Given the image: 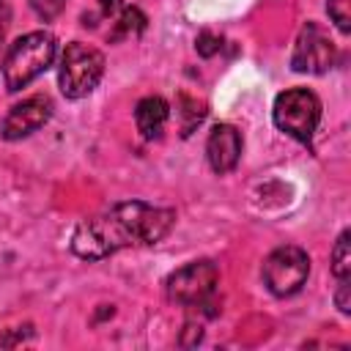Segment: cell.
<instances>
[{
    "instance_id": "7",
    "label": "cell",
    "mask_w": 351,
    "mask_h": 351,
    "mask_svg": "<svg viewBox=\"0 0 351 351\" xmlns=\"http://www.w3.org/2000/svg\"><path fill=\"white\" fill-rule=\"evenodd\" d=\"M337 60V47L335 41L324 33L321 25L307 22L296 41H293V52H291V69L299 74H326Z\"/></svg>"
},
{
    "instance_id": "1",
    "label": "cell",
    "mask_w": 351,
    "mask_h": 351,
    "mask_svg": "<svg viewBox=\"0 0 351 351\" xmlns=\"http://www.w3.org/2000/svg\"><path fill=\"white\" fill-rule=\"evenodd\" d=\"M176 225V211L145 200H123L85 217L71 233V252L82 261H101L121 250L159 244Z\"/></svg>"
},
{
    "instance_id": "13",
    "label": "cell",
    "mask_w": 351,
    "mask_h": 351,
    "mask_svg": "<svg viewBox=\"0 0 351 351\" xmlns=\"http://www.w3.org/2000/svg\"><path fill=\"white\" fill-rule=\"evenodd\" d=\"M332 274L340 277H351V233L343 230L332 247Z\"/></svg>"
},
{
    "instance_id": "3",
    "label": "cell",
    "mask_w": 351,
    "mask_h": 351,
    "mask_svg": "<svg viewBox=\"0 0 351 351\" xmlns=\"http://www.w3.org/2000/svg\"><path fill=\"white\" fill-rule=\"evenodd\" d=\"M217 285H219V269L214 261H192L165 280V293L170 302L184 304L189 310H206L211 307L217 313Z\"/></svg>"
},
{
    "instance_id": "16",
    "label": "cell",
    "mask_w": 351,
    "mask_h": 351,
    "mask_svg": "<svg viewBox=\"0 0 351 351\" xmlns=\"http://www.w3.org/2000/svg\"><path fill=\"white\" fill-rule=\"evenodd\" d=\"M30 8H33L44 22H49V19H55V16L66 8V0H30Z\"/></svg>"
},
{
    "instance_id": "8",
    "label": "cell",
    "mask_w": 351,
    "mask_h": 351,
    "mask_svg": "<svg viewBox=\"0 0 351 351\" xmlns=\"http://www.w3.org/2000/svg\"><path fill=\"white\" fill-rule=\"evenodd\" d=\"M49 118H52V99L44 93L27 96L5 112V118L0 123V137L8 143H16V140L33 134L36 129H41Z\"/></svg>"
},
{
    "instance_id": "6",
    "label": "cell",
    "mask_w": 351,
    "mask_h": 351,
    "mask_svg": "<svg viewBox=\"0 0 351 351\" xmlns=\"http://www.w3.org/2000/svg\"><path fill=\"white\" fill-rule=\"evenodd\" d=\"M307 274H310V255L296 244H282L271 250L261 269L263 285L269 288V293L280 299L299 293L302 285L307 282Z\"/></svg>"
},
{
    "instance_id": "17",
    "label": "cell",
    "mask_w": 351,
    "mask_h": 351,
    "mask_svg": "<svg viewBox=\"0 0 351 351\" xmlns=\"http://www.w3.org/2000/svg\"><path fill=\"white\" fill-rule=\"evenodd\" d=\"M335 304L343 315L351 313V277H340L337 280V291H335Z\"/></svg>"
},
{
    "instance_id": "5",
    "label": "cell",
    "mask_w": 351,
    "mask_h": 351,
    "mask_svg": "<svg viewBox=\"0 0 351 351\" xmlns=\"http://www.w3.org/2000/svg\"><path fill=\"white\" fill-rule=\"evenodd\" d=\"M271 121L299 143H310L321 123V99L307 88H288L274 99Z\"/></svg>"
},
{
    "instance_id": "2",
    "label": "cell",
    "mask_w": 351,
    "mask_h": 351,
    "mask_svg": "<svg viewBox=\"0 0 351 351\" xmlns=\"http://www.w3.org/2000/svg\"><path fill=\"white\" fill-rule=\"evenodd\" d=\"M55 52H58V41L47 30H33V33L19 36L8 47L5 58H3V82H5V90L8 93H16V90L27 88L36 77H41L52 66Z\"/></svg>"
},
{
    "instance_id": "15",
    "label": "cell",
    "mask_w": 351,
    "mask_h": 351,
    "mask_svg": "<svg viewBox=\"0 0 351 351\" xmlns=\"http://www.w3.org/2000/svg\"><path fill=\"white\" fill-rule=\"evenodd\" d=\"M219 47H222V38H219L217 33H211V30H203V33L195 38V49H197L200 58H211V55H217Z\"/></svg>"
},
{
    "instance_id": "20",
    "label": "cell",
    "mask_w": 351,
    "mask_h": 351,
    "mask_svg": "<svg viewBox=\"0 0 351 351\" xmlns=\"http://www.w3.org/2000/svg\"><path fill=\"white\" fill-rule=\"evenodd\" d=\"M0 41H3V25H0Z\"/></svg>"
},
{
    "instance_id": "10",
    "label": "cell",
    "mask_w": 351,
    "mask_h": 351,
    "mask_svg": "<svg viewBox=\"0 0 351 351\" xmlns=\"http://www.w3.org/2000/svg\"><path fill=\"white\" fill-rule=\"evenodd\" d=\"M170 118V104L162 96H145L134 107V123L143 140H159Z\"/></svg>"
},
{
    "instance_id": "18",
    "label": "cell",
    "mask_w": 351,
    "mask_h": 351,
    "mask_svg": "<svg viewBox=\"0 0 351 351\" xmlns=\"http://www.w3.org/2000/svg\"><path fill=\"white\" fill-rule=\"evenodd\" d=\"M203 340V329H200V324H195V321H189L186 326H184V335H181V346H197Z\"/></svg>"
},
{
    "instance_id": "4",
    "label": "cell",
    "mask_w": 351,
    "mask_h": 351,
    "mask_svg": "<svg viewBox=\"0 0 351 351\" xmlns=\"http://www.w3.org/2000/svg\"><path fill=\"white\" fill-rule=\"evenodd\" d=\"M104 74V55L82 41L66 44L58 66V85L66 99H85Z\"/></svg>"
},
{
    "instance_id": "11",
    "label": "cell",
    "mask_w": 351,
    "mask_h": 351,
    "mask_svg": "<svg viewBox=\"0 0 351 351\" xmlns=\"http://www.w3.org/2000/svg\"><path fill=\"white\" fill-rule=\"evenodd\" d=\"M148 27V16L137 8V5H123L115 16H112V30H110V41H126V38H137L143 30Z\"/></svg>"
},
{
    "instance_id": "12",
    "label": "cell",
    "mask_w": 351,
    "mask_h": 351,
    "mask_svg": "<svg viewBox=\"0 0 351 351\" xmlns=\"http://www.w3.org/2000/svg\"><path fill=\"white\" fill-rule=\"evenodd\" d=\"M176 110H178V118H181V134L184 137L206 118V104L197 101V99H192V96H181Z\"/></svg>"
},
{
    "instance_id": "9",
    "label": "cell",
    "mask_w": 351,
    "mask_h": 351,
    "mask_svg": "<svg viewBox=\"0 0 351 351\" xmlns=\"http://www.w3.org/2000/svg\"><path fill=\"white\" fill-rule=\"evenodd\" d=\"M241 132L233 126V123H217L211 132H208V140H206V159H208V167L217 173V176H225L230 173L239 159H241Z\"/></svg>"
},
{
    "instance_id": "14",
    "label": "cell",
    "mask_w": 351,
    "mask_h": 351,
    "mask_svg": "<svg viewBox=\"0 0 351 351\" xmlns=\"http://www.w3.org/2000/svg\"><path fill=\"white\" fill-rule=\"evenodd\" d=\"M326 14L340 33H351V0H326Z\"/></svg>"
},
{
    "instance_id": "19",
    "label": "cell",
    "mask_w": 351,
    "mask_h": 351,
    "mask_svg": "<svg viewBox=\"0 0 351 351\" xmlns=\"http://www.w3.org/2000/svg\"><path fill=\"white\" fill-rule=\"evenodd\" d=\"M123 8V0H99V11L101 16H115Z\"/></svg>"
}]
</instances>
